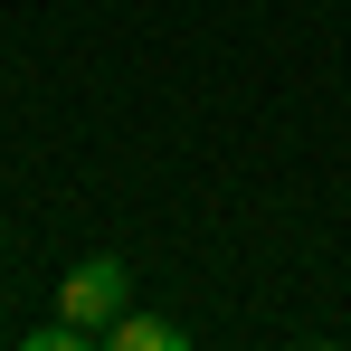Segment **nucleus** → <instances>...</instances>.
I'll list each match as a JSON object with an SVG mask.
<instances>
[{
  "label": "nucleus",
  "instance_id": "obj_2",
  "mask_svg": "<svg viewBox=\"0 0 351 351\" xmlns=\"http://www.w3.org/2000/svg\"><path fill=\"white\" fill-rule=\"evenodd\" d=\"M105 342H114V351H171V342H180V323H162V313H123Z\"/></svg>",
  "mask_w": 351,
  "mask_h": 351
},
{
  "label": "nucleus",
  "instance_id": "obj_1",
  "mask_svg": "<svg viewBox=\"0 0 351 351\" xmlns=\"http://www.w3.org/2000/svg\"><path fill=\"white\" fill-rule=\"evenodd\" d=\"M123 294H133V276H123L114 256H86V266H66V285H58V323L76 342H105L123 323Z\"/></svg>",
  "mask_w": 351,
  "mask_h": 351
}]
</instances>
